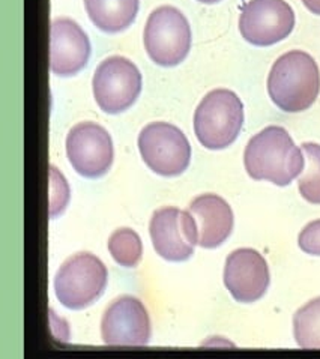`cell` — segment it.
<instances>
[{"label": "cell", "mask_w": 320, "mask_h": 359, "mask_svg": "<svg viewBox=\"0 0 320 359\" xmlns=\"http://www.w3.org/2000/svg\"><path fill=\"white\" fill-rule=\"evenodd\" d=\"M109 251L116 263L125 268H134L143 255L142 239L133 229H117L109 239Z\"/></svg>", "instance_id": "ac0fdd59"}, {"label": "cell", "mask_w": 320, "mask_h": 359, "mask_svg": "<svg viewBox=\"0 0 320 359\" xmlns=\"http://www.w3.org/2000/svg\"><path fill=\"white\" fill-rule=\"evenodd\" d=\"M138 151L151 170L167 177L184 173L191 161V144L187 135L167 122L146 125L138 135Z\"/></svg>", "instance_id": "8992f818"}, {"label": "cell", "mask_w": 320, "mask_h": 359, "mask_svg": "<svg viewBox=\"0 0 320 359\" xmlns=\"http://www.w3.org/2000/svg\"><path fill=\"white\" fill-rule=\"evenodd\" d=\"M302 4L310 13L320 15V0H302Z\"/></svg>", "instance_id": "44dd1931"}, {"label": "cell", "mask_w": 320, "mask_h": 359, "mask_svg": "<svg viewBox=\"0 0 320 359\" xmlns=\"http://www.w3.org/2000/svg\"><path fill=\"white\" fill-rule=\"evenodd\" d=\"M199 2H201V4H217V2H220V0H199Z\"/></svg>", "instance_id": "7402d4cb"}, {"label": "cell", "mask_w": 320, "mask_h": 359, "mask_svg": "<svg viewBox=\"0 0 320 359\" xmlns=\"http://www.w3.org/2000/svg\"><path fill=\"white\" fill-rule=\"evenodd\" d=\"M293 27L295 13L286 0H250L239 17L241 35L258 47H269L286 39Z\"/></svg>", "instance_id": "ba28073f"}, {"label": "cell", "mask_w": 320, "mask_h": 359, "mask_svg": "<svg viewBox=\"0 0 320 359\" xmlns=\"http://www.w3.org/2000/svg\"><path fill=\"white\" fill-rule=\"evenodd\" d=\"M244 125V104L234 92L215 89L200 101L194 113L197 140L208 149L220 151L238 139Z\"/></svg>", "instance_id": "3957f363"}, {"label": "cell", "mask_w": 320, "mask_h": 359, "mask_svg": "<svg viewBox=\"0 0 320 359\" xmlns=\"http://www.w3.org/2000/svg\"><path fill=\"white\" fill-rule=\"evenodd\" d=\"M67 155L79 175L97 179L110 170L113 164V142L105 128L95 122L72 126L67 137Z\"/></svg>", "instance_id": "30bf717a"}, {"label": "cell", "mask_w": 320, "mask_h": 359, "mask_svg": "<svg viewBox=\"0 0 320 359\" xmlns=\"http://www.w3.org/2000/svg\"><path fill=\"white\" fill-rule=\"evenodd\" d=\"M305 167L298 179V189L312 205H320V144L304 143Z\"/></svg>", "instance_id": "e0dca14e"}, {"label": "cell", "mask_w": 320, "mask_h": 359, "mask_svg": "<svg viewBox=\"0 0 320 359\" xmlns=\"http://www.w3.org/2000/svg\"><path fill=\"white\" fill-rule=\"evenodd\" d=\"M300 248L312 256H320V219L307 224L298 238Z\"/></svg>", "instance_id": "ffe728a7"}, {"label": "cell", "mask_w": 320, "mask_h": 359, "mask_svg": "<svg viewBox=\"0 0 320 359\" xmlns=\"http://www.w3.org/2000/svg\"><path fill=\"white\" fill-rule=\"evenodd\" d=\"M193 215L201 248H217L232 235L234 217L230 205L217 194H201L188 206Z\"/></svg>", "instance_id": "5bb4252c"}, {"label": "cell", "mask_w": 320, "mask_h": 359, "mask_svg": "<svg viewBox=\"0 0 320 359\" xmlns=\"http://www.w3.org/2000/svg\"><path fill=\"white\" fill-rule=\"evenodd\" d=\"M245 170L254 181L289 185L305 167V156L283 126H266L245 147Z\"/></svg>", "instance_id": "6da1fadb"}, {"label": "cell", "mask_w": 320, "mask_h": 359, "mask_svg": "<svg viewBox=\"0 0 320 359\" xmlns=\"http://www.w3.org/2000/svg\"><path fill=\"white\" fill-rule=\"evenodd\" d=\"M109 272L91 252H77L56 273L55 292L59 302L69 310H81L93 304L107 287Z\"/></svg>", "instance_id": "277c9868"}, {"label": "cell", "mask_w": 320, "mask_h": 359, "mask_svg": "<svg viewBox=\"0 0 320 359\" xmlns=\"http://www.w3.org/2000/svg\"><path fill=\"white\" fill-rule=\"evenodd\" d=\"M151 332L149 313L134 297L117 298L102 316L101 335L109 346H145L151 340Z\"/></svg>", "instance_id": "8fae6325"}, {"label": "cell", "mask_w": 320, "mask_h": 359, "mask_svg": "<svg viewBox=\"0 0 320 359\" xmlns=\"http://www.w3.org/2000/svg\"><path fill=\"white\" fill-rule=\"evenodd\" d=\"M320 92L316 60L301 50L286 53L275 60L268 76V93L276 107L287 113L310 109Z\"/></svg>", "instance_id": "7a4b0ae2"}, {"label": "cell", "mask_w": 320, "mask_h": 359, "mask_svg": "<svg viewBox=\"0 0 320 359\" xmlns=\"http://www.w3.org/2000/svg\"><path fill=\"white\" fill-rule=\"evenodd\" d=\"M293 335L302 349H320V298L307 302L295 313Z\"/></svg>", "instance_id": "2e32d148"}, {"label": "cell", "mask_w": 320, "mask_h": 359, "mask_svg": "<svg viewBox=\"0 0 320 359\" xmlns=\"http://www.w3.org/2000/svg\"><path fill=\"white\" fill-rule=\"evenodd\" d=\"M91 41L71 18L53 20L50 27V68L56 76L80 72L89 60Z\"/></svg>", "instance_id": "4fadbf2b"}, {"label": "cell", "mask_w": 320, "mask_h": 359, "mask_svg": "<svg viewBox=\"0 0 320 359\" xmlns=\"http://www.w3.org/2000/svg\"><path fill=\"white\" fill-rule=\"evenodd\" d=\"M269 268L253 248H239L229 255L224 266V284L238 302L259 301L269 287Z\"/></svg>", "instance_id": "7c38bea8"}, {"label": "cell", "mask_w": 320, "mask_h": 359, "mask_svg": "<svg viewBox=\"0 0 320 359\" xmlns=\"http://www.w3.org/2000/svg\"><path fill=\"white\" fill-rule=\"evenodd\" d=\"M140 0H84L92 23L105 34H119L130 27L138 13Z\"/></svg>", "instance_id": "9a60e30c"}, {"label": "cell", "mask_w": 320, "mask_h": 359, "mask_svg": "<svg viewBox=\"0 0 320 359\" xmlns=\"http://www.w3.org/2000/svg\"><path fill=\"white\" fill-rule=\"evenodd\" d=\"M145 48L161 67H176L191 48V27L175 6H159L149 15L145 27Z\"/></svg>", "instance_id": "5b68a950"}, {"label": "cell", "mask_w": 320, "mask_h": 359, "mask_svg": "<svg viewBox=\"0 0 320 359\" xmlns=\"http://www.w3.org/2000/svg\"><path fill=\"white\" fill-rule=\"evenodd\" d=\"M50 215L51 218H56L65 210L69 198V188L65 181V177L60 172L56 170V167H50Z\"/></svg>", "instance_id": "d6986e66"}, {"label": "cell", "mask_w": 320, "mask_h": 359, "mask_svg": "<svg viewBox=\"0 0 320 359\" xmlns=\"http://www.w3.org/2000/svg\"><path fill=\"white\" fill-rule=\"evenodd\" d=\"M93 97L105 113L128 110L142 92V74L131 60L112 56L102 60L92 80Z\"/></svg>", "instance_id": "52a82bcc"}, {"label": "cell", "mask_w": 320, "mask_h": 359, "mask_svg": "<svg viewBox=\"0 0 320 359\" xmlns=\"http://www.w3.org/2000/svg\"><path fill=\"white\" fill-rule=\"evenodd\" d=\"M155 251L168 262H184L194 255L199 245L196 221L187 210L173 206L158 209L149 224Z\"/></svg>", "instance_id": "9c48e42d"}]
</instances>
